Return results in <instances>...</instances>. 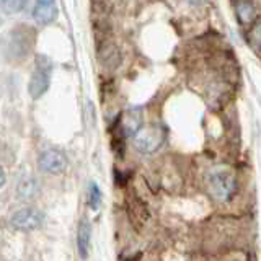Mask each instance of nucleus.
I'll return each instance as SVG.
<instances>
[{
    "instance_id": "13",
    "label": "nucleus",
    "mask_w": 261,
    "mask_h": 261,
    "mask_svg": "<svg viewBox=\"0 0 261 261\" xmlns=\"http://www.w3.org/2000/svg\"><path fill=\"white\" fill-rule=\"evenodd\" d=\"M27 7V0H2V10L5 13H20Z\"/></svg>"
},
{
    "instance_id": "16",
    "label": "nucleus",
    "mask_w": 261,
    "mask_h": 261,
    "mask_svg": "<svg viewBox=\"0 0 261 261\" xmlns=\"http://www.w3.org/2000/svg\"><path fill=\"white\" fill-rule=\"evenodd\" d=\"M186 2H190V4H193V5H202L206 0H186Z\"/></svg>"
},
{
    "instance_id": "11",
    "label": "nucleus",
    "mask_w": 261,
    "mask_h": 261,
    "mask_svg": "<svg viewBox=\"0 0 261 261\" xmlns=\"http://www.w3.org/2000/svg\"><path fill=\"white\" fill-rule=\"evenodd\" d=\"M121 61V54L116 46H105L100 51V62L106 67H116Z\"/></svg>"
},
{
    "instance_id": "1",
    "label": "nucleus",
    "mask_w": 261,
    "mask_h": 261,
    "mask_svg": "<svg viewBox=\"0 0 261 261\" xmlns=\"http://www.w3.org/2000/svg\"><path fill=\"white\" fill-rule=\"evenodd\" d=\"M206 183L211 196L219 202H227L235 193V173L230 167H212L206 175Z\"/></svg>"
},
{
    "instance_id": "6",
    "label": "nucleus",
    "mask_w": 261,
    "mask_h": 261,
    "mask_svg": "<svg viewBox=\"0 0 261 261\" xmlns=\"http://www.w3.org/2000/svg\"><path fill=\"white\" fill-rule=\"evenodd\" d=\"M38 167L44 173L59 175L67 168V157L57 149H47L38 157Z\"/></svg>"
},
{
    "instance_id": "4",
    "label": "nucleus",
    "mask_w": 261,
    "mask_h": 261,
    "mask_svg": "<svg viewBox=\"0 0 261 261\" xmlns=\"http://www.w3.org/2000/svg\"><path fill=\"white\" fill-rule=\"evenodd\" d=\"M165 129L160 126H142L139 129V133L133 137L134 139V149L139 153H153L157 152L165 142Z\"/></svg>"
},
{
    "instance_id": "5",
    "label": "nucleus",
    "mask_w": 261,
    "mask_h": 261,
    "mask_svg": "<svg viewBox=\"0 0 261 261\" xmlns=\"http://www.w3.org/2000/svg\"><path fill=\"white\" fill-rule=\"evenodd\" d=\"M43 224H44V212L35 207L20 209L10 217V225L16 228V230H23V232L36 230Z\"/></svg>"
},
{
    "instance_id": "18",
    "label": "nucleus",
    "mask_w": 261,
    "mask_h": 261,
    "mask_svg": "<svg viewBox=\"0 0 261 261\" xmlns=\"http://www.w3.org/2000/svg\"><path fill=\"white\" fill-rule=\"evenodd\" d=\"M0 175H2V188H4L5 186V170H2V173Z\"/></svg>"
},
{
    "instance_id": "8",
    "label": "nucleus",
    "mask_w": 261,
    "mask_h": 261,
    "mask_svg": "<svg viewBox=\"0 0 261 261\" xmlns=\"http://www.w3.org/2000/svg\"><path fill=\"white\" fill-rule=\"evenodd\" d=\"M59 12H57L56 4H41L36 2L35 8H33V18L38 24L41 27H46V24H51L56 18Z\"/></svg>"
},
{
    "instance_id": "3",
    "label": "nucleus",
    "mask_w": 261,
    "mask_h": 261,
    "mask_svg": "<svg viewBox=\"0 0 261 261\" xmlns=\"http://www.w3.org/2000/svg\"><path fill=\"white\" fill-rule=\"evenodd\" d=\"M51 73H53V62L46 56L38 54L35 61V72H33L28 85V92L31 98L38 100V98H41L47 92L49 84H51Z\"/></svg>"
},
{
    "instance_id": "10",
    "label": "nucleus",
    "mask_w": 261,
    "mask_h": 261,
    "mask_svg": "<svg viewBox=\"0 0 261 261\" xmlns=\"http://www.w3.org/2000/svg\"><path fill=\"white\" fill-rule=\"evenodd\" d=\"M90 235H92V228L87 220H82L77 230V248L82 258H87L88 248H90Z\"/></svg>"
},
{
    "instance_id": "15",
    "label": "nucleus",
    "mask_w": 261,
    "mask_h": 261,
    "mask_svg": "<svg viewBox=\"0 0 261 261\" xmlns=\"http://www.w3.org/2000/svg\"><path fill=\"white\" fill-rule=\"evenodd\" d=\"M251 44H255L256 47H261V20L250 30V35H248Z\"/></svg>"
},
{
    "instance_id": "2",
    "label": "nucleus",
    "mask_w": 261,
    "mask_h": 261,
    "mask_svg": "<svg viewBox=\"0 0 261 261\" xmlns=\"http://www.w3.org/2000/svg\"><path fill=\"white\" fill-rule=\"evenodd\" d=\"M35 44V31L30 27H18L10 31L8 39L5 41V54L10 61L24 59Z\"/></svg>"
},
{
    "instance_id": "9",
    "label": "nucleus",
    "mask_w": 261,
    "mask_h": 261,
    "mask_svg": "<svg viewBox=\"0 0 261 261\" xmlns=\"http://www.w3.org/2000/svg\"><path fill=\"white\" fill-rule=\"evenodd\" d=\"M39 193V183L35 176H23L20 178L18 185H16V196L21 201H28L36 198V194Z\"/></svg>"
},
{
    "instance_id": "7",
    "label": "nucleus",
    "mask_w": 261,
    "mask_h": 261,
    "mask_svg": "<svg viewBox=\"0 0 261 261\" xmlns=\"http://www.w3.org/2000/svg\"><path fill=\"white\" fill-rule=\"evenodd\" d=\"M118 124L126 137H134L139 129L142 127V110L141 108H130L119 118Z\"/></svg>"
},
{
    "instance_id": "14",
    "label": "nucleus",
    "mask_w": 261,
    "mask_h": 261,
    "mask_svg": "<svg viewBox=\"0 0 261 261\" xmlns=\"http://www.w3.org/2000/svg\"><path fill=\"white\" fill-rule=\"evenodd\" d=\"M237 13H239V18L240 21L247 23L253 18V15H255V10H253V7L248 4V2H240L237 5Z\"/></svg>"
},
{
    "instance_id": "12",
    "label": "nucleus",
    "mask_w": 261,
    "mask_h": 261,
    "mask_svg": "<svg viewBox=\"0 0 261 261\" xmlns=\"http://www.w3.org/2000/svg\"><path fill=\"white\" fill-rule=\"evenodd\" d=\"M100 202H101L100 188H98L96 183H90V186H88V206L93 211H96L98 207H100Z\"/></svg>"
},
{
    "instance_id": "17",
    "label": "nucleus",
    "mask_w": 261,
    "mask_h": 261,
    "mask_svg": "<svg viewBox=\"0 0 261 261\" xmlns=\"http://www.w3.org/2000/svg\"><path fill=\"white\" fill-rule=\"evenodd\" d=\"M36 2H41V4H54V0H36Z\"/></svg>"
}]
</instances>
